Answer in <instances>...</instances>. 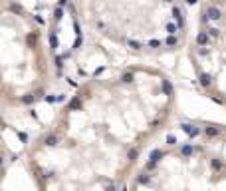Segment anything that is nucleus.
<instances>
[{"label":"nucleus","instance_id":"4468645a","mask_svg":"<svg viewBox=\"0 0 226 191\" xmlns=\"http://www.w3.org/2000/svg\"><path fill=\"white\" fill-rule=\"evenodd\" d=\"M137 155H139V151H137L135 147H133V149H129V159H131V161H135Z\"/></svg>","mask_w":226,"mask_h":191},{"label":"nucleus","instance_id":"2eb2a0df","mask_svg":"<svg viewBox=\"0 0 226 191\" xmlns=\"http://www.w3.org/2000/svg\"><path fill=\"white\" fill-rule=\"evenodd\" d=\"M181 151H182V155H191L192 153V146H182Z\"/></svg>","mask_w":226,"mask_h":191},{"label":"nucleus","instance_id":"6ab92c4d","mask_svg":"<svg viewBox=\"0 0 226 191\" xmlns=\"http://www.w3.org/2000/svg\"><path fill=\"white\" fill-rule=\"evenodd\" d=\"M212 167H214V169H220V167H222V161L214 159V161H212Z\"/></svg>","mask_w":226,"mask_h":191},{"label":"nucleus","instance_id":"aec40b11","mask_svg":"<svg viewBox=\"0 0 226 191\" xmlns=\"http://www.w3.org/2000/svg\"><path fill=\"white\" fill-rule=\"evenodd\" d=\"M149 46H153V48H159V46H161V40H151V42H149Z\"/></svg>","mask_w":226,"mask_h":191},{"label":"nucleus","instance_id":"1a4fd4ad","mask_svg":"<svg viewBox=\"0 0 226 191\" xmlns=\"http://www.w3.org/2000/svg\"><path fill=\"white\" fill-rule=\"evenodd\" d=\"M210 76H208V74H200V84H202L204 88H208V86H210Z\"/></svg>","mask_w":226,"mask_h":191},{"label":"nucleus","instance_id":"9b49d317","mask_svg":"<svg viewBox=\"0 0 226 191\" xmlns=\"http://www.w3.org/2000/svg\"><path fill=\"white\" fill-rule=\"evenodd\" d=\"M204 134H206V135H218V134H220V129H218V127H206V129H204Z\"/></svg>","mask_w":226,"mask_h":191},{"label":"nucleus","instance_id":"7ed1b4c3","mask_svg":"<svg viewBox=\"0 0 226 191\" xmlns=\"http://www.w3.org/2000/svg\"><path fill=\"white\" fill-rule=\"evenodd\" d=\"M182 129H184L186 134L191 135V137H196V135L200 134V129H198L196 125H191V124H182Z\"/></svg>","mask_w":226,"mask_h":191},{"label":"nucleus","instance_id":"ddd939ff","mask_svg":"<svg viewBox=\"0 0 226 191\" xmlns=\"http://www.w3.org/2000/svg\"><path fill=\"white\" fill-rule=\"evenodd\" d=\"M50 44H52V48H58V36H56V32L50 34Z\"/></svg>","mask_w":226,"mask_h":191},{"label":"nucleus","instance_id":"f03ea898","mask_svg":"<svg viewBox=\"0 0 226 191\" xmlns=\"http://www.w3.org/2000/svg\"><path fill=\"white\" fill-rule=\"evenodd\" d=\"M173 18L177 20V26H179V28L184 26V18H182V12H181L179 6H175V8H173Z\"/></svg>","mask_w":226,"mask_h":191},{"label":"nucleus","instance_id":"f3484780","mask_svg":"<svg viewBox=\"0 0 226 191\" xmlns=\"http://www.w3.org/2000/svg\"><path fill=\"white\" fill-rule=\"evenodd\" d=\"M127 44L131 46L133 50H139V48H141V44H139V42H135V40H127Z\"/></svg>","mask_w":226,"mask_h":191},{"label":"nucleus","instance_id":"5701e85b","mask_svg":"<svg viewBox=\"0 0 226 191\" xmlns=\"http://www.w3.org/2000/svg\"><path fill=\"white\" fill-rule=\"evenodd\" d=\"M58 98H54V96H46V101H56Z\"/></svg>","mask_w":226,"mask_h":191},{"label":"nucleus","instance_id":"f257e3e1","mask_svg":"<svg viewBox=\"0 0 226 191\" xmlns=\"http://www.w3.org/2000/svg\"><path fill=\"white\" fill-rule=\"evenodd\" d=\"M204 14L210 18V20H218L222 14H220V8L218 6H206V10H204Z\"/></svg>","mask_w":226,"mask_h":191},{"label":"nucleus","instance_id":"b1692460","mask_svg":"<svg viewBox=\"0 0 226 191\" xmlns=\"http://www.w3.org/2000/svg\"><path fill=\"white\" fill-rule=\"evenodd\" d=\"M105 191H115V185H107V189Z\"/></svg>","mask_w":226,"mask_h":191},{"label":"nucleus","instance_id":"f8f14e48","mask_svg":"<svg viewBox=\"0 0 226 191\" xmlns=\"http://www.w3.org/2000/svg\"><path fill=\"white\" fill-rule=\"evenodd\" d=\"M139 183H141V185H143V183H149V181H151V177H149V173H141V175H139Z\"/></svg>","mask_w":226,"mask_h":191},{"label":"nucleus","instance_id":"423d86ee","mask_svg":"<svg viewBox=\"0 0 226 191\" xmlns=\"http://www.w3.org/2000/svg\"><path fill=\"white\" fill-rule=\"evenodd\" d=\"M163 155H165V153H163L161 149H153V151H151V163H157Z\"/></svg>","mask_w":226,"mask_h":191},{"label":"nucleus","instance_id":"9d476101","mask_svg":"<svg viewBox=\"0 0 226 191\" xmlns=\"http://www.w3.org/2000/svg\"><path fill=\"white\" fill-rule=\"evenodd\" d=\"M167 30H169L171 36H175V34H177V30H179V26H177V24H173V22H169V24H167Z\"/></svg>","mask_w":226,"mask_h":191},{"label":"nucleus","instance_id":"a211bd4d","mask_svg":"<svg viewBox=\"0 0 226 191\" xmlns=\"http://www.w3.org/2000/svg\"><path fill=\"white\" fill-rule=\"evenodd\" d=\"M123 82H131V80H133V74H131V72H127V74H123Z\"/></svg>","mask_w":226,"mask_h":191},{"label":"nucleus","instance_id":"20e7f679","mask_svg":"<svg viewBox=\"0 0 226 191\" xmlns=\"http://www.w3.org/2000/svg\"><path fill=\"white\" fill-rule=\"evenodd\" d=\"M208 40H210V34L208 32H198V36H196V44L198 46H206Z\"/></svg>","mask_w":226,"mask_h":191},{"label":"nucleus","instance_id":"412c9836","mask_svg":"<svg viewBox=\"0 0 226 191\" xmlns=\"http://www.w3.org/2000/svg\"><path fill=\"white\" fill-rule=\"evenodd\" d=\"M208 34H210V36H214V38H216V36H218V30H216V28H210V30H208Z\"/></svg>","mask_w":226,"mask_h":191},{"label":"nucleus","instance_id":"6e6552de","mask_svg":"<svg viewBox=\"0 0 226 191\" xmlns=\"http://www.w3.org/2000/svg\"><path fill=\"white\" fill-rule=\"evenodd\" d=\"M79 108H81V100L79 98H73L69 101V110H79Z\"/></svg>","mask_w":226,"mask_h":191},{"label":"nucleus","instance_id":"0eeeda50","mask_svg":"<svg viewBox=\"0 0 226 191\" xmlns=\"http://www.w3.org/2000/svg\"><path fill=\"white\" fill-rule=\"evenodd\" d=\"M163 92H165L167 96H173V86H171L167 80H163Z\"/></svg>","mask_w":226,"mask_h":191},{"label":"nucleus","instance_id":"39448f33","mask_svg":"<svg viewBox=\"0 0 226 191\" xmlns=\"http://www.w3.org/2000/svg\"><path fill=\"white\" fill-rule=\"evenodd\" d=\"M44 143H46V146H58V135H56V134H50V135H46Z\"/></svg>","mask_w":226,"mask_h":191},{"label":"nucleus","instance_id":"dca6fc26","mask_svg":"<svg viewBox=\"0 0 226 191\" xmlns=\"http://www.w3.org/2000/svg\"><path fill=\"white\" fill-rule=\"evenodd\" d=\"M177 42H179V40H177V36H169V38H167V44H169V46H177Z\"/></svg>","mask_w":226,"mask_h":191},{"label":"nucleus","instance_id":"4be33fe9","mask_svg":"<svg viewBox=\"0 0 226 191\" xmlns=\"http://www.w3.org/2000/svg\"><path fill=\"white\" fill-rule=\"evenodd\" d=\"M167 141H169L171 146H173V143H175V141H177V139H175V135H167Z\"/></svg>","mask_w":226,"mask_h":191}]
</instances>
